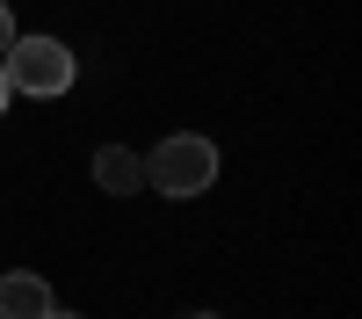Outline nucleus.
<instances>
[{
  "label": "nucleus",
  "instance_id": "f257e3e1",
  "mask_svg": "<svg viewBox=\"0 0 362 319\" xmlns=\"http://www.w3.org/2000/svg\"><path fill=\"white\" fill-rule=\"evenodd\" d=\"M145 182H153L160 196H174V203L203 196L210 182H218V145H210L203 131H174V138H160L153 153H145Z\"/></svg>",
  "mask_w": 362,
  "mask_h": 319
},
{
  "label": "nucleus",
  "instance_id": "f03ea898",
  "mask_svg": "<svg viewBox=\"0 0 362 319\" xmlns=\"http://www.w3.org/2000/svg\"><path fill=\"white\" fill-rule=\"evenodd\" d=\"M0 73H8V87H15V95L51 102V95H66V87H73L80 58L58 44V37H22V29H15V44L0 51Z\"/></svg>",
  "mask_w": 362,
  "mask_h": 319
},
{
  "label": "nucleus",
  "instance_id": "7ed1b4c3",
  "mask_svg": "<svg viewBox=\"0 0 362 319\" xmlns=\"http://www.w3.org/2000/svg\"><path fill=\"white\" fill-rule=\"evenodd\" d=\"M44 312H51V283L44 276H29V269L0 276V319H44Z\"/></svg>",
  "mask_w": 362,
  "mask_h": 319
},
{
  "label": "nucleus",
  "instance_id": "20e7f679",
  "mask_svg": "<svg viewBox=\"0 0 362 319\" xmlns=\"http://www.w3.org/2000/svg\"><path fill=\"white\" fill-rule=\"evenodd\" d=\"M95 182L109 196H138L145 189V160L131 153V145H102V153H95Z\"/></svg>",
  "mask_w": 362,
  "mask_h": 319
},
{
  "label": "nucleus",
  "instance_id": "39448f33",
  "mask_svg": "<svg viewBox=\"0 0 362 319\" xmlns=\"http://www.w3.org/2000/svg\"><path fill=\"white\" fill-rule=\"evenodd\" d=\"M15 44V15H8V0H0V51Z\"/></svg>",
  "mask_w": 362,
  "mask_h": 319
},
{
  "label": "nucleus",
  "instance_id": "423d86ee",
  "mask_svg": "<svg viewBox=\"0 0 362 319\" xmlns=\"http://www.w3.org/2000/svg\"><path fill=\"white\" fill-rule=\"evenodd\" d=\"M8 102H15V87H8V73H0V109H8Z\"/></svg>",
  "mask_w": 362,
  "mask_h": 319
},
{
  "label": "nucleus",
  "instance_id": "0eeeda50",
  "mask_svg": "<svg viewBox=\"0 0 362 319\" xmlns=\"http://www.w3.org/2000/svg\"><path fill=\"white\" fill-rule=\"evenodd\" d=\"M44 319H80V312H58V305H51V312H44Z\"/></svg>",
  "mask_w": 362,
  "mask_h": 319
}]
</instances>
